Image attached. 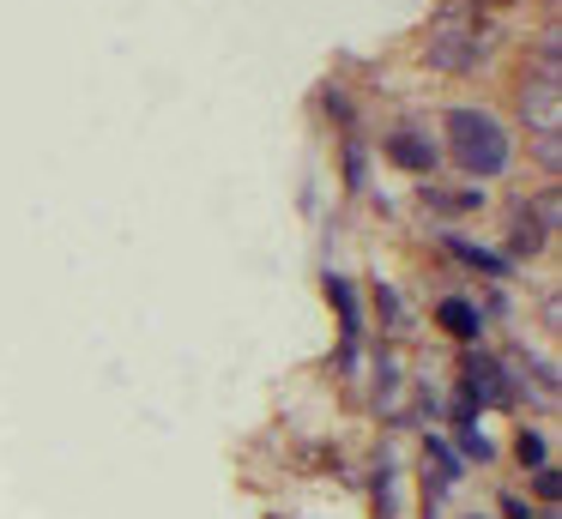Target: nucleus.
I'll return each instance as SVG.
<instances>
[{
  "label": "nucleus",
  "instance_id": "obj_3",
  "mask_svg": "<svg viewBox=\"0 0 562 519\" xmlns=\"http://www.w3.org/2000/svg\"><path fill=\"white\" fill-rule=\"evenodd\" d=\"M526 121H532L544 139H557V67H538V79H526Z\"/></svg>",
  "mask_w": 562,
  "mask_h": 519
},
{
  "label": "nucleus",
  "instance_id": "obj_1",
  "mask_svg": "<svg viewBox=\"0 0 562 519\" xmlns=\"http://www.w3.org/2000/svg\"><path fill=\"white\" fill-rule=\"evenodd\" d=\"M448 139H453V157H460L472 176H496V169L508 163V133H502L490 115H477V109H453Z\"/></svg>",
  "mask_w": 562,
  "mask_h": 519
},
{
  "label": "nucleus",
  "instance_id": "obj_2",
  "mask_svg": "<svg viewBox=\"0 0 562 519\" xmlns=\"http://www.w3.org/2000/svg\"><path fill=\"white\" fill-rule=\"evenodd\" d=\"M465 12L472 7H448V19L436 24V36H429V60H436V67H472L477 60V48H484V36H477V24L465 19Z\"/></svg>",
  "mask_w": 562,
  "mask_h": 519
},
{
  "label": "nucleus",
  "instance_id": "obj_4",
  "mask_svg": "<svg viewBox=\"0 0 562 519\" xmlns=\"http://www.w3.org/2000/svg\"><path fill=\"white\" fill-rule=\"evenodd\" d=\"M393 151H400V163H412V169H424L429 157H436L424 139H417V133H393Z\"/></svg>",
  "mask_w": 562,
  "mask_h": 519
}]
</instances>
